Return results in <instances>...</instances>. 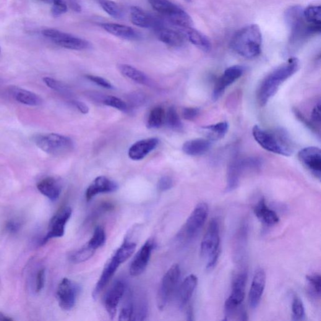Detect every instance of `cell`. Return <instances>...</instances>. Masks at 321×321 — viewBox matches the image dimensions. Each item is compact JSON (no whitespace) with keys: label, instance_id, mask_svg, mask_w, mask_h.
I'll return each mask as SVG.
<instances>
[{"label":"cell","instance_id":"836d02e7","mask_svg":"<svg viewBox=\"0 0 321 321\" xmlns=\"http://www.w3.org/2000/svg\"><path fill=\"white\" fill-rule=\"evenodd\" d=\"M135 249H136V244L135 243L126 241L115 252L114 256L122 264V263L126 262L129 258L131 257Z\"/></svg>","mask_w":321,"mask_h":321},{"label":"cell","instance_id":"484cf974","mask_svg":"<svg viewBox=\"0 0 321 321\" xmlns=\"http://www.w3.org/2000/svg\"><path fill=\"white\" fill-rule=\"evenodd\" d=\"M9 92L15 101L25 105L38 106L43 103L42 99L35 93L17 86H11Z\"/></svg>","mask_w":321,"mask_h":321},{"label":"cell","instance_id":"3957f363","mask_svg":"<svg viewBox=\"0 0 321 321\" xmlns=\"http://www.w3.org/2000/svg\"><path fill=\"white\" fill-rule=\"evenodd\" d=\"M252 135L255 142L268 152L284 156H290L293 153V144L284 129L268 131L255 125L252 129Z\"/></svg>","mask_w":321,"mask_h":321},{"label":"cell","instance_id":"74e56055","mask_svg":"<svg viewBox=\"0 0 321 321\" xmlns=\"http://www.w3.org/2000/svg\"><path fill=\"white\" fill-rule=\"evenodd\" d=\"M305 20L310 24L321 26V11L320 6H309L304 10Z\"/></svg>","mask_w":321,"mask_h":321},{"label":"cell","instance_id":"f5cc1de1","mask_svg":"<svg viewBox=\"0 0 321 321\" xmlns=\"http://www.w3.org/2000/svg\"><path fill=\"white\" fill-rule=\"evenodd\" d=\"M20 228V223L17 221L10 220L6 224V230L10 234L17 233Z\"/></svg>","mask_w":321,"mask_h":321},{"label":"cell","instance_id":"52a82bcc","mask_svg":"<svg viewBox=\"0 0 321 321\" xmlns=\"http://www.w3.org/2000/svg\"><path fill=\"white\" fill-rule=\"evenodd\" d=\"M33 140L38 148L51 155H66L74 148V143L70 138L56 133L36 134Z\"/></svg>","mask_w":321,"mask_h":321},{"label":"cell","instance_id":"8d00e7d4","mask_svg":"<svg viewBox=\"0 0 321 321\" xmlns=\"http://www.w3.org/2000/svg\"><path fill=\"white\" fill-rule=\"evenodd\" d=\"M99 4L104 11L111 17L116 19H121L123 17L121 7L116 2L111 0H99Z\"/></svg>","mask_w":321,"mask_h":321},{"label":"cell","instance_id":"c3c4849f","mask_svg":"<svg viewBox=\"0 0 321 321\" xmlns=\"http://www.w3.org/2000/svg\"><path fill=\"white\" fill-rule=\"evenodd\" d=\"M85 77L87 79L90 80L91 82L95 83L96 84L101 86L102 87L109 88V89L113 88V85H112L111 82L104 79L103 77L96 76V75H87Z\"/></svg>","mask_w":321,"mask_h":321},{"label":"cell","instance_id":"f6af8a7d","mask_svg":"<svg viewBox=\"0 0 321 321\" xmlns=\"http://www.w3.org/2000/svg\"><path fill=\"white\" fill-rule=\"evenodd\" d=\"M320 103L318 102L312 108L311 115H310V122L314 127L316 134L320 136Z\"/></svg>","mask_w":321,"mask_h":321},{"label":"cell","instance_id":"7402d4cb","mask_svg":"<svg viewBox=\"0 0 321 321\" xmlns=\"http://www.w3.org/2000/svg\"><path fill=\"white\" fill-rule=\"evenodd\" d=\"M197 277L193 274L188 276L182 281L177 295V304L181 309H184L189 303L197 288Z\"/></svg>","mask_w":321,"mask_h":321},{"label":"cell","instance_id":"db71d44e","mask_svg":"<svg viewBox=\"0 0 321 321\" xmlns=\"http://www.w3.org/2000/svg\"><path fill=\"white\" fill-rule=\"evenodd\" d=\"M72 103L74 104V105L79 109L81 113L85 114H87L88 111H89L88 107L86 105L85 103H82V102L74 101H73Z\"/></svg>","mask_w":321,"mask_h":321},{"label":"cell","instance_id":"5b68a950","mask_svg":"<svg viewBox=\"0 0 321 321\" xmlns=\"http://www.w3.org/2000/svg\"><path fill=\"white\" fill-rule=\"evenodd\" d=\"M247 279V273L243 269L236 274L232 282V293L226 300L224 310L225 320L231 319L236 313L239 315V320H241L246 310L242 307V303L245 296V288Z\"/></svg>","mask_w":321,"mask_h":321},{"label":"cell","instance_id":"816d5d0a","mask_svg":"<svg viewBox=\"0 0 321 321\" xmlns=\"http://www.w3.org/2000/svg\"><path fill=\"white\" fill-rule=\"evenodd\" d=\"M45 281V270L44 268L40 269L36 274V291L40 292L44 288Z\"/></svg>","mask_w":321,"mask_h":321},{"label":"cell","instance_id":"7bdbcfd3","mask_svg":"<svg viewBox=\"0 0 321 321\" xmlns=\"http://www.w3.org/2000/svg\"><path fill=\"white\" fill-rule=\"evenodd\" d=\"M44 83L48 86L51 89L56 91V92L64 95H69L70 90L69 87L64 83L60 82L59 80L53 79L51 77H44L43 79Z\"/></svg>","mask_w":321,"mask_h":321},{"label":"cell","instance_id":"f546056e","mask_svg":"<svg viewBox=\"0 0 321 321\" xmlns=\"http://www.w3.org/2000/svg\"><path fill=\"white\" fill-rule=\"evenodd\" d=\"M36 187L41 194L52 201L57 200L61 195V185L54 177H45L38 182Z\"/></svg>","mask_w":321,"mask_h":321},{"label":"cell","instance_id":"ac0fdd59","mask_svg":"<svg viewBox=\"0 0 321 321\" xmlns=\"http://www.w3.org/2000/svg\"><path fill=\"white\" fill-rule=\"evenodd\" d=\"M130 20L132 24L141 28H155L156 30L162 27L157 18L138 7H130Z\"/></svg>","mask_w":321,"mask_h":321},{"label":"cell","instance_id":"30bf717a","mask_svg":"<svg viewBox=\"0 0 321 321\" xmlns=\"http://www.w3.org/2000/svg\"><path fill=\"white\" fill-rule=\"evenodd\" d=\"M41 33L43 36L49 38L57 45L65 49L74 51H84L91 48L89 41L58 30L49 28L43 30Z\"/></svg>","mask_w":321,"mask_h":321},{"label":"cell","instance_id":"83f0119b","mask_svg":"<svg viewBox=\"0 0 321 321\" xmlns=\"http://www.w3.org/2000/svg\"><path fill=\"white\" fill-rule=\"evenodd\" d=\"M212 146V142L204 138L188 141L184 143L182 150L187 155L198 156L208 152Z\"/></svg>","mask_w":321,"mask_h":321},{"label":"cell","instance_id":"9c48e42d","mask_svg":"<svg viewBox=\"0 0 321 321\" xmlns=\"http://www.w3.org/2000/svg\"><path fill=\"white\" fill-rule=\"evenodd\" d=\"M181 270L179 265L174 264L169 268L162 279L157 294L158 309L163 310L176 291L178 284Z\"/></svg>","mask_w":321,"mask_h":321},{"label":"cell","instance_id":"94428289","mask_svg":"<svg viewBox=\"0 0 321 321\" xmlns=\"http://www.w3.org/2000/svg\"><path fill=\"white\" fill-rule=\"evenodd\" d=\"M0 52H1V49H0Z\"/></svg>","mask_w":321,"mask_h":321},{"label":"cell","instance_id":"ee69618b","mask_svg":"<svg viewBox=\"0 0 321 321\" xmlns=\"http://www.w3.org/2000/svg\"><path fill=\"white\" fill-rule=\"evenodd\" d=\"M103 104L121 111H127L128 109V107L124 101L115 96L107 97L104 99Z\"/></svg>","mask_w":321,"mask_h":321},{"label":"cell","instance_id":"8992f818","mask_svg":"<svg viewBox=\"0 0 321 321\" xmlns=\"http://www.w3.org/2000/svg\"><path fill=\"white\" fill-rule=\"evenodd\" d=\"M262 160L255 157L239 158L236 156L232 159L227 169L226 192H233L239 187L244 172L256 171L262 167Z\"/></svg>","mask_w":321,"mask_h":321},{"label":"cell","instance_id":"4fadbf2b","mask_svg":"<svg viewBox=\"0 0 321 321\" xmlns=\"http://www.w3.org/2000/svg\"><path fill=\"white\" fill-rule=\"evenodd\" d=\"M299 160L305 168L316 178L321 176V152L315 146L302 149L298 153Z\"/></svg>","mask_w":321,"mask_h":321},{"label":"cell","instance_id":"680465c9","mask_svg":"<svg viewBox=\"0 0 321 321\" xmlns=\"http://www.w3.org/2000/svg\"><path fill=\"white\" fill-rule=\"evenodd\" d=\"M187 317L188 320H193V312L192 307H190L189 309L187 310Z\"/></svg>","mask_w":321,"mask_h":321},{"label":"cell","instance_id":"2e32d148","mask_svg":"<svg viewBox=\"0 0 321 321\" xmlns=\"http://www.w3.org/2000/svg\"><path fill=\"white\" fill-rule=\"evenodd\" d=\"M126 291V284L122 280L117 281L107 293L104 305L107 312L111 319L117 314V307Z\"/></svg>","mask_w":321,"mask_h":321},{"label":"cell","instance_id":"d6986e66","mask_svg":"<svg viewBox=\"0 0 321 321\" xmlns=\"http://www.w3.org/2000/svg\"><path fill=\"white\" fill-rule=\"evenodd\" d=\"M118 185L116 182L108 177L104 176H99L94 180L86 190V200L89 201L100 193L116 192L118 189Z\"/></svg>","mask_w":321,"mask_h":321},{"label":"cell","instance_id":"8fae6325","mask_svg":"<svg viewBox=\"0 0 321 321\" xmlns=\"http://www.w3.org/2000/svg\"><path fill=\"white\" fill-rule=\"evenodd\" d=\"M79 288L76 284L67 278L62 279L57 288V296L60 307L70 310L76 303Z\"/></svg>","mask_w":321,"mask_h":321},{"label":"cell","instance_id":"d590c367","mask_svg":"<svg viewBox=\"0 0 321 321\" xmlns=\"http://www.w3.org/2000/svg\"><path fill=\"white\" fill-rule=\"evenodd\" d=\"M133 314L132 320H145L148 315V304L144 298L132 299Z\"/></svg>","mask_w":321,"mask_h":321},{"label":"cell","instance_id":"6da1fadb","mask_svg":"<svg viewBox=\"0 0 321 321\" xmlns=\"http://www.w3.org/2000/svg\"><path fill=\"white\" fill-rule=\"evenodd\" d=\"M300 65L298 59L291 57L288 61L277 67L263 79L257 90V101L260 106L267 105L283 83L298 71Z\"/></svg>","mask_w":321,"mask_h":321},{"label":"cell","instance_id":"b9f144b4","mask_svg":"<svg viewBox=\"0 0 321 321\" xmlns=\"http://www.w3.org/2000/svg\"><path fill=\"white\" fill-rule=\"evenodd\" d=\"M292 319L302 320L305 319V309L303 302L298 296H295L292 303Z\"/></svg>","mask_w":321,"mask_h":321},{"label":"cell","instance_id":"277c9868","mask_svg":"<svg viewBox=\"0 0 321 321\" xmlns=\"http://www.w3.org/2000/svg\"><path fill=\"white\" fill-rule=\"evenodd\" d=\"M220 223L217 218H213L209 223L200 247L201 255L207 259L208 270H212L217 263L220 252Z\"/></svg>","mask_w":321,"mask_h":321},{"label":"cell","instance_id":"ffe728a7","mask_svg":"<svg viewBox=\"0 0 321 321\" xmlns=\"http://www.w3.org/2000/svg\"><path fill=\"white\" fill-rule=\"evenodd\" d=\"M101 27L106 32L124 40H137L142 37V34L129 26L119 23H102Z\"/></svg>","mask_w":321,"mask_h":321},{"label":"cell","instance_id":"f907efd6","mask_svg":"<svg viewBox=\"0 0 321 321\" xmlns=\"http://www.w3.org/2000/svg\"><path fill=\"white\" fill-rule=\"evenodd\" d=\"M68 11V7L64 1L52 5L51 12L55 17H59Z\"/></svg>","mask_w":321,"mask_h":321},{"label":"cell","instance_id":"7c38bea8","mask_svg":"<svg viewBox=\"0 0 321 321\" xmlns=\"http://www.w3.org/2000/svg\"><path fill=\"white\" fill-rule=\"evenodd\" d=\"M244 73V68L241 65H234L226 69L214 86L213 100H218L224 95L226 88L241 77Z\"/></svg>","mask_w":321,"mask_h":321},{"label":"cell","instance_id":"bcb514c9","mask_svg":"<svg viewBox=\"0 0 321 321\" xmlns=\"http://www.w3.org/2000/svg\"><path fill=\"white\" fill-rule=\"evenodd\" d=\"M133 314L132 299L131 295L128 297L122 306L119 315V320H132Z\"/></svg>","mask_w":321,"mask_h":321},{"label":"cell","instance_id":"f1b7e54d","mask_svg":"<svg viewBox=\"0 0 321 321\" xmlns=\"http://www.w3.org/2000/svg\"><path fill=\"white\" fill-rule=\"evenodd\" d=\"M181 32L185 37L193 45L205 52L211 51V43L210 40L204 34L191 27L181 28Z\"/></svg>","mask_w":321,"mask_h":321},{"label":"cell","instance_id":"7dc6e473","mask_svg":"<svg viewBox=\"0 0 321 321\" xmlns=\"http://www.w3.org/2000/svg\"><path fill=\"white\" fill-rule=\"evenodd\" d=\"M200 114V109L197 108H186L182 111V117L187 121H193L197 118Z\"/></svg>","mask_w":321,"mask_h":321},{"label":"cell","instance_id":"cb8c5ba5","mask_svg":"<svg viewBox=\"0 0 321 321\" xmlns=\"http://www.w3.org/2000/svg\"><path fill=\"white\" fill-rule=\"evenodd\" d=\"M156 34L161 42L172 48H181L186 42V37L179 31L161 27L156 29Z\"/></svg>","mask_w":321,"mask_h":321},{"label":"cell","instance_id":"9f6ffc18","mask_svg":"<svg viewBox=\"0 0 321 321\" xmlns=\"http://www.w3.org/2000/svg\"><path fill=\"white\" fill-rule=\"evenodd\" d=\"M72 9L74 10V11L76 12H80L81 11V7L79 4L76 2H72L71 4Z\"/></svg>","mask_w":321,"mask_h":321},{"label":"cell","instance_id":"f35d334b","mask_svg":"<svg viewBox=\"0 0 321 321\" xmlns=\"http://www.w3.org/2000/svg\"><path fill=\"white\" fill-rule=\"evenodd\" d=\"M106 241V234L105 231L101 226H98L94 231L92 238L87 243L88 247L95 250L103 246Z\"/></svg>","mask_w":321,"mask_h":321},{"label":"cell","instance_id":"1f68e13d","mask_svg":"<svg viewBox=\"0 0 321 321\" xmlns=\"http://www.w3.org/2000/svg\"><path fill=\"white\" fill-rule=\"evenodd\" d=\"M118 69L121 74L125 77L134 82L141 83V84H146L148 82V77L144 72L138 70L136 68L127 64H119Z\"/></svg>","mask_w":321,"mask_h":321},{"label":"cell","instance_id":"44dd1931","mask_svg":"<svg viewBox=\"0 0 321 321\" xmlns=\"http://www.w3.org/2000/svg\"><path fill=\"white\" fill-rule=\"evenodd\" d=\"M154 10L168 18L171 23L178 18L185 10L170 0H148Z\"/></svg>","mask_w":321,"mask_h":321},{"label":"cell","instance_id":"11a10c76","mask_svg":"<svg viewBox=\"0 0 321 321\" xmlns=\"http://www.w3.org/2000/svg\"><path fill=\"white\" fill-rule=\"evenodd\" d=\"M39 1L45 3L46 4L52 5H52L63 2L64 0H39Z\"/></svg>","mask_w":321,"mask_h":321},{"label":"cell","instance_id":"681fc988","mask_svg":"<svg viewBox=\"0 0 321 321\" xmlns=\"http://www.w3.org/2000/svg\"><path fill=\"white\" fill-rule=\"evenodd\" d=\"M173 186V180L169 176H163L159 180L158 189L160 192H166L172 189Z\"/></svg>","mask_w":321,"mask_h":321},{"label":"cell","instance_id":"603a6c76","mask_svg":"<svg viewBox=\"0 0 321 321\" xmlns=\"http://www.w3.org/2000/svg\"><path fill=\"white\" fill-rule=\"evenodd\" d=\"M158 144L159 140L156 137L139 141L129 148V157L134 161L142 160L155 150Z\"/></svg>","mask_w":321,"mask_h":321},{"label":"cell","instance_id":"d4e9b609","mask_svg":"<svg viewBox=\"0 0 321 321\" xmlns=\"http://www.w3.org/2000/svg\"><path fill=\"white\" fill-rule=\"evenodd\" d=\"M120 265H121V263L113 255L111 260L109 261L108 264L104 267L100 278H99L98 283L96 284L93 294L94 298L98 297L101 294L102 291L105 288L107 284L109 283L114 273H116Z\"/></svg>","mask_w":321,"mask_h":321},{"label":"cell","instance_id":"7a4b0ae2","mask_svg":"<svg viewBox=\"0 0 321 321\" xmlns=\"http://www.w3.org/2000/svg\"><path fill=\"white\" fill-rule=\"evenodd\" d=\"M231 46L245 58H256L262 52V35L260 27L252 24L241 28L232 38Z\"/></svg>","mask_w":321,"mask_h":321},{"label":"cell","instance_id":"4dcf8cb0","mask_svg":"<svg viewBox=\"0 0 321 321\" xmlns=\"http://www.w3.org/2000/svg\"><path fill=\"white\" fill-rule=\"evenodd\" d=\"M207 139L211 142L222 139L225 136L229 129V124L226 121L220 122L218 123L208 125L202 127Z\"/></svg>","mask_w":321,"mask_h":321},{"label":"cell","instance_id":"ab89813d","mask_svg":"<svg viewBox=\"0 0 321 321\" xmlns=\"http://www.w3.org/2000/svg\"><path fill=\"white\" fill-rule=\"evenodd\" d=\"M96 250L91 249L87 245H85V246L82 247V249L73 253L70 256V260L74 263L85 262V261H87L89 259L90 257L93 256Z\"/></svg>","mask_w":321,"mask_h":321},{"label":"cell","instance_id":"4316f807","mask_svg":"<svg viewBox=\"0 0 321 321\" xmlns=\"http://www.w3.org/2000/svg\"><path fill=\"white\" fill-rule=\"evenodd\" d=\"M255 215L258 220L265 225L272 226L276 225L279 221V218L275 211L270 209L266 204L264 198H262L258 201L254 208Z\"/></svg>","mask_w":321,"mask_h":321},{"label":"cell","instance_id":"91938a15","mask_svg":"<svg viewBox=\"0 0 321 321\" xmlns=\"http://www.w3.org/2000/svg\"><path fill=\"white\" fill-rule=\"evenodd\" d=\"M184 1L187 2H191L192 0H184Z\"/></svg>","mask_w":321,"mask_h":321},{"label":"cell","instance_id":"d6a6232c","mask_svg":"<svg viewBox=\"0 0 321 321\" xmlns=\"http://www.w3.org/2000/svg\"><path fill=\"white\" fill-rule=\"evenodd\" d=\"M165 119L164 110L161 106H156L151 109L149 114L146 126L148 129H157L163 125Z\"/></svg>","mask_w":321,"mask_h":321},{"label":"cell","instance_id":"ba28073f","mask_svg":"<svg viewBox=\"0 0 321 321\" xmlns=\"http://www.w3.org/2000/svg\"><path fill=\"white\" fill-rule=\"evenodd\" d=\"M208 212L207 203H198L177 233V240L181 243H188L192 241L204 225Z\"/></svg>","mask_w":321,"mask_h":321},{"label":"cell","instance_id":"e575fe53","mask_svg":"<svg viewBox=\"0 0 321 321\" xmlns=\"http://www.w3.org/2000/svg\"><path fill=\"white\" fill-rule=\"evenodd\" d=\"M308 284V292L310 297L315 299L320 297L321 280L319 273H315L306 276Z\"/></svg>","mask_w":321,"mask_h":321},{"label":"cell","instance_id":"9a60e30c","mask_svg":"<svg viewBox=\"0 0 321 321\" xmlns=\"http://www.w3.org/2000/svg\"><path fill=\"white\" fill-rule=\"evenodd\" d=\"M156 245L153 240L149 239L141 248L130 264L129 272L132 276H139L145 272Z\"/></svg>","mask_w":321,"mask_h":321},{"label":"cell","instance_id":"e0dca14e","mask_svg":"<svg viewBox=\"0 0 321 321\" xmlns=\"http://www.w3.org/2000/svg\"><path fill=\"white\" fill-rule=\"evenodd\" d=\"M265 284V271L263 268H259L255 271L249 294V303L252 309H256L259 305L264 292Z\"/></svg>","mask_w":321,"mask_h":321},{"label":"cell","instance_id":"5bb4252c","mask_svg":"<svg viewBox=\"0 0 321 321\" xmlns=\"http://www.w3.org/2000/svg\"><path fill=\"white\" fill-rule=\"evenodd\" d=\"M72 213V209L69 207L62 208L57 213L50 222L48 233L41 241V244H45L50 239L64 236L65 225L71 217Z\"/></svg>","mask_w":321,"mask_h":321},{"label":"cell","instance_id":"60d3db41","mask_svg":"<svg viewBox=\"0 0 321 321\" xmlns=\"http://www.w3.org/2000/svg\"><path fill=\"white\" fill-rule=\"evenodd\" d=\"M165 117L167 124L170 128L176 130L182 129L181 119H180L179 115L174 107H170L169 108Z\"/></svg>","mask_w":321,"mask_h":321},{"label":"cell","instance_id":"6f0895ef","mask_svg":"<svg viewBox=\"0 0 321 321\" xmlns=\"http://www.w3.org/2000/svg\"><path fill=\"white\" fill-rule=\"evenodd\" d=\"M14 320L12 318L7 316L4 313L0 312V321H10Z\"/></svg>","mask_w":321,"mask_h":321}]
</instances>
